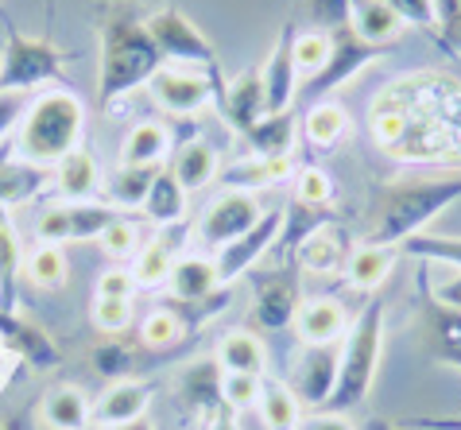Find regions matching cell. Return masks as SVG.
I'll return each instance as SVG.
<instances>
[{
  "label": "cell",
  "mask_w": 461,
  "mask_h": 430,
  "mask_svg": "<svg viewBox=\"0 0 461 430\" xmlns=\"http://www.w3.org/2000/svg\"><path fill=\"white\" fill-rule=\"evenodd\" d=\"M101 90H97V105L113 109L117 101L128 94H136L140 85L151 82V74L163 67V55L156 40L148 31V20H140L128 4H105L101 12Z\"/></svg>",
  "instance_id": "6da1fadb"
},
{
  "label": "cell",
  "mask_w": 461,
  "mask_h": 430,
  "mask_svg": "<svg viewBox=\"0 0 461 430\" xmlns=\"http://www.w3.org/2000/svg\"><path fill=\"white\" fill-rule=\"evenodd\" d=\"M461 202V175H434V179H411V183H392L380 191L376 202V221L368 229L365 245L395 248L407 237L427 233V225Z\"/></svg>",
  "instance_id": "7a4b0ae2"
},
{
  "label": "cell",
  "mask_w": 461,
  "mask_h": 430,
  "mask_svg": "<svg viewBox=\"0 0 461 430\" xmlns=\"http://www.w3.org/2000/svg\"><path fill=\"white\" fill-rule=\"evenodd\" d=\"M86 129V109L70 90H47L28 105L20 121V159L32 167H55L78 151Z\"/></svg>",
  "instance_id": "3957f363"
},
{
  "label": "cell",
  "mask_w": 461,
  "mask_h": 430,
  "mask_svg": "<svg viewBox=\"0 0 461 430\" xmlns=\"http://www.w3.org/2000/svg\"><path fill=\"white\" fill-rule=\"evenodd\" d=\"M380 349H384V299H368V307L357 314L353 330L341 341V361H338V384L330 391L326 408L345 415L373 391L376 369H380Z\"/></svg>",
  "instance_id": "277c9868"
},
{
  "label": "cell",
  "mask_w": 461,
  "mask_h": 430,
  "mask_svg": "<svg viewBox=\"0 0 461 430\" xmlns=\"http://www.w3.org/2000/svg\"><path fill=\"white\" fill-rule=\"evenodd\" d=\"M5 58H0V94H23L35 90L43 82H62L67 70H62V50L50 40H32L23 35L16 23L5 20Z\"/></svg>",
  "instance_id": "5b68a950"
},
{
  "label": "cell",
  "mask_w": 461,
  "mask_h": 430,
  "mask_svg": "<svg viewBox=\"0 0 461 430\" xmlns=\"http://www.w3.org/2000/svg\"><path fill=\"white\" fill-rule=\"evenodd\" d=\"M419 302H422V357L430 364L461 372V314L442 307L427 287V268L419 272ZM419 426L430 430H461V419H415Z\"/></svg>",
  "instance_id": "8992f818"
},
{
  "label": "cell",
  "mask_w": 461,
  "mask_h": 430,
  "mask_svg": "<svg viewBox=\"0 0 461 430\" xmlns=\"http://www.w3.org/2000/svg\"><path fill=\"white\" fill-rule=\"evenodd\" d=\"M148 31H151V40H156L163 62H171V67H186V70H202V74H210L213 82H221L213 43L198 31V23L190 16H183L178 8L151 12V16H148Z\"/></svg>",
  "instance_id": "52a82bcc"
},
{
  "label": "cell",
  "mask_w": 461,
  "mask_h": 430,
  "mask_svg": "<svg viewBox=\"0 0 461 430\" xmlns=\"http://www.w3.org/2000/svg\"><path fill=\"white\" fill-rule=\"evenodd\" d=\"M151 97L171 117H198L202 109L225 94V82H213L210 74L186 70V67H159L148 82Z\"/></svg>",
  "instance_id": "ba28073f"
},
{
  "label": "cell",
  "mask_w": 461,
  "mask_h": 430,
  "mask_svg": "<svg viewBox=\"0 0 461 430\" xmlns=\"http://www.w3.org/2000/svg\"><path fill=\"white\" fill-rule=\"evenodd\" d=\"M334 35V50H330V58H326V67L314 74L311 82H303L299 85V94L311 101H326L330 94L338 90V85H345L349 78H357L365 67H373V62L380 58V47H368L365 40H357V31L345 23V28L338 31H330Z\"/></svg>",
  "instance_id": "9c48e42d"
},
{
  "label": "cell",
  "mask_w": 461,
  "mask_h": 430,
  "mask_svg": "<svg viewBox=\"0 0 461 430\" xmlns=\"http://www.w3.org/2000/svg\"><path fill=\"white\" fill-rule=\"evenodd\" d=\"M303 283H299V264H284L276 272L256 275V302L252 318L260 330H287L294 314L303 307Z\"/></svg>",
  "instance_id": "30bf717a"
},
{
  "label": "cell",
  "mask_w": 461,
  "mask_h": 430,
  "mask_svg": "<svg viewBox=\"0 0 461 430\" xmlns=\"http://www.w3.org/2000/svg\"><path fill=\"white\" fill-rule=\"evenodd\" d=\"M260 218H264V210H260V202H256V194L225 191L210 202L206 213H202L198 237L213 248H225V245H233L237 237H245Z\"/></svg>",
  "instance_id": "8fae6325"
},
{
  "label": "cell",
  "mask_w": 461,
  "mask_h": 430,
  "mask_svg": "<svg viewBox=\"0 0 461 430\" xmlns=\"http://www.w3.org/2000/svg\"><path fill=\"white\" fill-rule=\"evenodd\" d=\"M113 221H117V210L113 206L74 202V206H50L43 218L35 221V233H40L43 245H62V240H97Z\"/></svg>",
  "instance_id": "7c38bea8"
},
{
  "label": "cell",
  "mask_w": 461,
  "mask_h": 430,
  "mask_svg": "<svg viewBox=\"0 0 461 430\" xmlns=\"http://www.w3.org/2000/svg\"><path fill=\"white\" fill-rule=\"evenodd\" d=\"M279 229H284V210H264V218L256 221L245 237H237L233 245H225L221 252H217L213 264H217V280H221V287L240 280L245 272H252L256 260L276 248Z\"/></svg>",
  "instance_id": "4fadbf2b"
},
{
  "label": "cell",
  "mask_w": 461,
  "mask_h": 430,
  "mask_svg": "<svg viewBox=\"0 0 461 430\" xmlns=\"http://www.w3.org/2000/svg\"><path fill=\"white\" fill-rule=\"evenodd\" d=\"M260 82H264V117L287 112L294 105L299 85H303L299 67H294V23H284L272 55H267L264 70H260Z\"/></svg>",
  "instance_id": "5bb4252c"
},
{
  "label": "cell",
  "mask_w": 461,
  "mask_h": 430,
  "mask_svg": "<svg viewBox=\"0 0 461 430\" xmlns=\"http://www.w3.org/2000/svg\"><path fill=\"white\" fill-rule=\"evenodd\" d=\"M338 361H341L338 345H306L303 357L294 361V376H291L294 399L306 403V408L322 411L330 391H334V384H338Z\"/></svg>",
  "instance_id": "9a60e30c"
},
{
  "label": "cell",
  "mask_w": 461,
  "mask_h": 430,
  "mask_svg": "<svg viewBox=\"0 0 461 430\" xmlns=\"http://www.w3.org/2000/svg\"><path fill=\"white\" fill-rule=\"evenodd\" d=\"M294 334L303 345H338L345 337V307L338 299H311L294 314Z\"/></svg>",
  "instance_id": "2e32d148"
},
{
  "label": "cell",
  "mask_w": 461,
  "mask_h": 430,
  "mask_svg": "<svg viewBox=\"0 0 461 430\" xmlns=\"http://www.w3.org/2000/svg\"><path fill=\"white\" fill-rule=\"evenodd\" d=\"M217 105H221L225 121L233 124V132L245 136L252 124L264 117V82H260V74L249 70V74H240V78L225 82V94L217 97Z\"/></svg>",
  "instance_id": "e0dca14e"
},
{
  "label": "cell",
  "mask_w": 461,
  "mask_h": 430,
  "mask_svg": "<svg viewBox=\"0 0 461 430\" xmlns=\"http://www.w3.org/2000/svg\"><path fill=\"white\" fill-rule=\"evenodd\" d=\"M221 381H225V372H221V364L217 361H194L183 376H178V391H183L190 411H198V415H206L210 419V415H217L225 408Z\"/></svg>",
  "instance_id": "ac0fdd59"
},
{
  "label": "cell",
  "mask_w": 461,
  "mask_h": 430,
  "mask_svg": "<svg viewBox=\"0 0 461 430\" xmlns=\"http://www.w3.org/2000/svg\"><path fill=\"white\" fill-rule=\"evenodd\" d=\"M334 221V210L330 206H303V202H291L284 210V229H279V240L276 248L284 256V264H294V252L303 248V240H311L318 229H326V225Z\"/></svg>",
  "instance_id": "d6986e66"
},
{
  "label": "cell",
  "mask_w": 461,
  "mask_h": 430,
  "mask_svg": "<svg viewBox=\"0 0 461 430\" xmlns=\"http://www.w3.org/2000/svg\"><path fill=\"white\" fill-rule=\"evenodd\" d=\"M0 337H5L23 361H32L40 372H47V369H55L59 364V349L50 345V337L40 330V326L16 318L12 310H0Z\"/></svg>",
  "instance_id": "ffe728a7"
},
{
  "label": "cell",
  "mask_w": 461,
  "mask_h": 430,
  "mask_svg": "<svg viewBox=\"0 0 461 430\" xmlns=\"http://www.w3.org/2000/svg\"><path fill=\"white\" fill-rule=\"evenodd\" d=\"M40 419L50 430H86L89 419H94V403L78 384H67V388H50L43 396V408H40Z\"/></svg>",
  "instance_id": "44dd1931"
},
{
  "label": "cell",
  "mask_w": 461,
  "mask_h": 430,
  "mask_svg": "<svg viewBox=\"0 0 461 430\" xmlns=\"http://www.w3.org/2000/svg\"><path fill=\"white\" fill-rule=\"evenodd\" d=\"M148 403H151V391L144 384H132V381H121L113 384L101 403L94 408V419L101 426H128V423H140L148 415Z\"/></svg>",
  "instance_id": "7402d4cb"
},
{
  "label": "cell",
  "mask_w": 461,
  "mask_h": 430,
  "mask_svg": "<svg viewBox=\"0 0 461 430\" xmlns=\"http://www.w3.org/2000/svg\"><path fill=\"white\" fill-rule=\"evenodd\" d=\"M167 283H171V295L183 299V302H202L221 287V280H217V264L206 256H178Z\"/></svg>",
  "instance_id": "603a6c76"
},
{
  "label": "cell",
  "mask_w": 461,
  "mask_h": 430,
  "mask_svg": "<svg viewBox=\"0 0 461 430\" xmlns=\"http://www.w3.org/2000/svg\"><path fill=\"white\" fill-rule=\"evenodd\" d=\"M245 144L252 148V156L260 159H291V144H294V112H272L260 117L245 132Z\"/></svg>",
  "instance_id": "cb8c5ba5"
},
{
  "label": "cell",
  "mask_w": 461,
  "mask_h": 430,
  "mask_svg": "<svg viewBox=\"0 0 461 430\" xmlns=\"http://www.w3.org/2000/svg\"><path fill=\"white\" fill-rule=\"evenodd\" d=\"M97 183H101L97 159L89 156L86 148L70 151L67 159H59V163H55V191L67 198V202H86V198H94Z\"/></svg>",
  "instance_id": "d4e9b609"
},
{
  "label": "cell",
  "mask_w": 461,
  "mask_h": 430,
  "mask_svg": "<svg viewBox=\"0 0 461 430\" xmlns=\"http://www.w3.org/2000/svg\"><path fill=\"white\" fill-rule=\"evenodd\" d=\"M291 175V159H260V156H249L240 163H229V167L221 171V183L225 191H260V186H276L284 183Z\"/></svg>",
  "instance_id": "484cf974"
},
{
  "label": "cell",
  "mask_w": 461,
  "mask_h": 430,
  "mask_svg": "<svg viewBox=\"0 0 461 430\" xmlns=\"http://www.w3.org/2000/svg\"><path fill=\"white\" fill-rule=\"evenodd\" d=\"M171 175L178 179L186 194L194 191H206V186L217 179V151L206 144V140H190L178 148V156L171 163Z\"/></svg>",
  "instance_id": "4316f807"
},
{
  "label": "cell",
  "mask_w": 461,
  "mask_h": 430,
  "mask_svg": "<svg viewBox=\"0 0 461 430\" xmlns=\"http://www.w3.org/2000/svg\"><path fill=\"white\" fill-rule=\"evenodd\" d=\"M349 28L357 31V40H365L368 47H384L403 31V20L392 12L388 0H361L349 16Z\"/></svg>",
  "instance_id": "83f0119b"
},
{
  "label": "cell",
  "mask_w": 461,
  "mask_h": 430,
  "mask_svg": "<svg viewBox=\"0 0 461 430\" xmlns=\"http://www.w3.org/2000/svg\"><path fill=\"white\" fill-rule=\"evenodd\" d=\"M167 148H171L167 129L156 124V121H144V124H136V129L124 136L121 167H159L163 156H167Z\"/></svg>",
  "instance_id": "f1b7e54d"
},
{
  "label": "cell",
  "mask_w": 461,
  "mask_h": 430,
  "mask_svg": "<svg viewBox=\"0 0 461 430\" xmlns=\"http://www.w3.org/2000/svg\"><path fill=\"white\" fill-rule=\"evenodd\" d=\"M217 364L221 372H245V376H264V364H267V353H264V341L249 334V330H233L221 337L217 345Z\"/></svg>",
  "instance_id": "f546056e"
},
{
  "label": "cell",
  "mask_w": 461,
  "mask_h": 430,
  "mask_svg": "<svg viewBox=\"0 0 461 430\" xmlns=\"http://www.w3.org/2000/svg\"><path fill=\"white\" fill-rule=\"evenodd\" d=\"M395 268V248H376V245H361L349 252V260H345V280L349 287L357 291H376L384 280H388V272Z\"/></svg>",
  "instance_id": "4dcf8cb0"
},
{
  "label": "cell",
  "mask_w": 461,
  "mask_h": 430,
  "mask_svg": "<svg viewBox=\"0 0 461 430\" xmlns=\"http://www.w3.org/2000/svg\"><path fill=\"white\" fill-rule=\"evenodd\" d=\"M349 260L345 256V233L341 229H318L311 240H303V248L294 252V264H299L303 272H314V275H330L338 272L341 264Z\"/></svg>",
  "instance_id": "1f68e13d"
},
{
  "label": "cell",
  "mask_w": 461,
  "mask_h": 430,
  "mask_svg": "<svg viewBox=\"0 0 461 430\" xmlns=\"http://www.w3.org/2000/svg\"><path fill=\"white\" fill-rule=\"evenodd\" d=\"M144 213L148 221H156L159 229H167V225H183V213H186V191L178 186V179L171 175V167L156 175V183H151V191L144 198Z\"/></svg>",
  "instance_id": "d6a6232c"
},
{
  "label": "cell",
  "mask_w": 461,
  "mask_h": 430,
  "mask_svg": "<svg viewBox=\"0 0 461 430\" xmlns=\"http://www.w3.org/2000/svg\"><path fill=\"white\" fill-rule=\"evenodd\" d=\"M349 132V112L338 101H314L303 117V140L311 148H334L341 136Z\"/></svg>",
  "instance_id": "836d02e7"
},
{
  "label": "cell",
  "mask_w": 461,
  "mask_h": 430,
  "mask_svg": "<svg viewBox=\"0 0 461 430\" xmlns=\"http://www.w3.org/2000/svg\"><path fill=\"white\" fill-rule=\"evenodd\" d=\"M256 411L267 430H299L303 423V403L294 399V391L279 381H264L260 384V399H256Z\"/></svg>",
  "instance_id": "e575fe53"
},
{
  "label": "cell",
  "mask_w": 461,
  "mask_h": 430,
  "mask_svg": "<svg viewBox=\"0 0 461 430\" xmlns=\"http://www.w3.org/2000/svg\"><path fill=\"white\" fill-rule=\"evenodd\" d=\"M175 260L178 256H175V240L171 237L148 240V245L136 252V268H132L136 287H159V283H167Z\"/></svg>",
  "instance_id": "d590c367"
},
{
  "label": "cell",
  "mask_w": 461,
  "mask_h": 430,
  "mask_svg": "<svg viewBox=\"0 0 461 430\" xmlns=\"http://www.w3.org/2000/svg\"><path fill=\"white\" fill-rule=\"evenodd\" d=\"M43 167H32V163H0V210L20 206L43 191Z\"/></svg>",
  "instance_id": "8d00e7d4"
},
{
  "label": "cell",
  "mask_w": 461,
  "mask_h": 430,
  "mask_svg": "<svg viewBox=\"0 0 461 430\" xmlns=\"http://www.w3.org/2000/svg\"><path fill=\"white\" fill-rule=\"evenodd\" d=\"M159 167H117L109 175V202L113 206H128V210H144V198L156 183Z\"/></svg>",
  "instance_id": "74e56055"
},
{
  "label": "cell",
  "mask_w": 461,
  "mask_h": 430,
  "mask_svg": "<svg viewBox=\"0 0 461 430\" xmlns=\"http://www.w3.org/2000/svg\"><path fill=\"white\" fill-rule=\"evenodd\" d=\"M403 256L427 260V264H454L461 268V237H438V233H415L400 245Z\"/></svg>",
  "instance_id": "f35d334b"
},
{
  "label": "cell",
  "mask_w": 461,
  "mask_h": 430,
  "mask_svg": "<svg viewBox=\"0 0 461 430\" xmlns=\"http://www.w3.org/2000/svg\"><path fill=\"white\" fill-rule=\"evenodd\" d=\"M330 50H334V35H330V31H322V28L294 31V67H299L303 82H311L314 74L326 67Z\"/></svg>",
  "instance_id": "ab89813d"
},
{
  "label": "cell",
  "mask_w": 461,
  "mask_h": 430,
  "mask_svg": "<svg viewBox=\"0 0 461 430\" xmlns=\"http://www.w3.org/2000/svg\"><path fill=\"white\" fill-rule=\"evenodd\" d=\"M23 268L20 260V240H16V229H12V221L5 218V210H0V307L12 310V302H16V272Z\"/></svg>",
  "instance_id": "60d3db41"
},
{
  "label": "cell",
  "mask_w": 461,
  "mask_h": 430,
  "mask_svg": "<svg viewBox=\"0 0 461 430\" xmlns=\"http://www.w3.org/2000/svg\"><path fill=\"white\" fill-rule=\"evenodd\" d=\"M23 275H28L35 287L55 291V287L67 283L70 268H67V256H62V248H59V245H40L28 260H23Z\"/></svg>",
  "instance_id": "b9f144b4"
},
{
  "label": "cell",
  "mask_w": 461,
  "mask_h": 430,
  "mask_svg": "<svg viewBox=\"0 0 461 430\" xmlns=\"http://www.w3.org/2000/svg\"><path fill=\"white\" fill-rule=\"evenodd\" d=\"M183 334H186V322L178 318L171 307L151 310L148 318H144V326H140V341H144L148 349H167V345H175V341L183 337Z\"/></svg>",
  "instance_id": "7bdbcfd3"
},
{
  "label": "cell",
  "mask_w": 461,
  "mask_h": 430,
  "mask_svg": "<svg viewBox=\"0 0 461 430\" xmlns=\"http://www.w3.org/2000/svg\"><path fill=\"white\" fill-rule=\"evenodd\" d=\"M392 12L400 16L403 23H411V28H419L427 40H434L442 47V31H438V4L434 0H388Z\"/></svg>",
  "instance_id": "ee69618b"
},
{
  "label": "cell",
  "mask_w": 461,
  "mask_h": 430,
  "mask_svg": "<svg viewBox=\"0 0 461 430\" xmlns=\"http://www.w3.org/2000/svg\"><path fill=\"white\" fill-rule=\"evenodd\" d=\"M140 240H144V237H140L136 225L128 221V218H117L105 233L97 237V245H101V252H105V256H113V260H132L136 252L144 248Z\"/></svg>",
  "instance_id": "f6af8a7d"
},
{
  "label": "cell",
  "mask_w": 461,
  "mask_h": 430,
  "mask_svg": "<svg viewBox=\"0 0 461 430\" xmlns=\"http://www.w3.org/2000/svg\"><path fill=\"white\" fill-rule=\"evenodd\" d=\"M294 202H303V206H330L334 202V179L318 167L294 171Z\"/></svg>",
  "instance_id": "bcb514c9"
},
{
  "label": "cell",
  "mask_w": 461,
  "mask_h": 430,
  "mask_svg": "<svg viewBox=\"0 0 461 430\" xmlns=\"http://www.w3.org/2000/svg\"><path fill=\"white\" fill-rule=\"evenodd\" d=\"M260 376H245V372H225L221 381V399L229 411H249L260 399Z\"/></svg>",
  "instance_id": "7dc6e473"
},
{
  "label": "cell",
  "mask_w": 461,
  "mask_h": 430,
  "mask_svg": "<svg viewBox=\"0 0 461 430\" xmlns=\"http://www.w3.org/2000/svg\"><path fill=\"white\" fill-rule=\"evenodd\" d=\"M94 369L101 372V376H109V381H124L128 372H132V349L124 345V341H105V345H97L94 349Z\"/></svg>",
  "instance_id": "c3c4849f"
},
{
  "label": "cell",
  "mask_w": 461,
  "mask_h": 430,
  "mask_svg": "<svg viewBox=\"0 0 461 430\" xmlns=\"http://www.w3.org/2000/svg\"><path fill=\"white\" fill-rule=\"evenodd\" d=\"M94 326L101 334L117 337L132 326V302L128 299H97L94 302Z\"/></svg>",
  "instance_id": "681fc988"
},
{
  "label": "cell",
  "mask_w": 461,
  "mask_h": 430,
  "mask_svg": "<svg viewBox=\"0 0 461 430\" xmlns=\"http://www.w3.org/2000/svg\"><path fill=\"white\" fill-rule=\"evenodd\" d=\"M353 8H357V0H311V20L322 31H338L349 23Z\"/></svg>",
  "instance_id": "f907efd6"
},
{
  "label": "cell",
  "mask_w": 461,
  "mask_h": 430,
  "mask_svg": "<svg viewBox=\"0 0 461 430\" xmlns=\"http://www.w3.org/2000/svg\"><path fill=\"white\" fill-rule=\"evenodd\" d=\"M438 4V31H442V50L457 55L461 50V0H434Z\"/></svg>",
  "instance_id": "816d5d0a"
},
{
  "label": "cell",
  "mask_w": 461,
  "mask_h": 430,
  "mask_svg": "<svg viewBox=\"0 0 461 430\" xmlns=\"http://www.w3.org/2000/svg\"><path fill=\"white\" fill-rule=\"evenodd\" d=\"M132 291H136L132 272L113 268V272H105L97 280V299H128V302H132Z\"/></svg>",
  "instance_id": "f5cc1de1"
},
{
  "label": "cell",
  "mask_w": 461,
  "mask_h": 430,
  "mask_svg": "<svg viewBox=\"0 0 461 430\" xmlns=\"http://www.w3.org/2000/svg\"><path fill=\"white\" fill-rule=\"evenodd\" d=\"M28 105H32V101L23 94H0V140H5V136L23 121Z\"/></svg>",
  "instance_id": "db71d44e"
},
{
  "label": "cell",
  "mask_w": 461,
  "mask_h": 430,
  "mask_svg": "<svg viewBox=\"0 0 461 430\" xmlns=\"http://www.w3.org/2000/svg\"><path fill=\"white\" fill-rule=\"evenodd\" d=\"M299 430H353V423L345 419V415H334V411H314L299 423Z\"/></svg>",
  "instance_id": "11a10c76"
},
{
  "label": "cell",
  "mask_w": 461,
  "mask_h": 430,
  "mask_svg": "<svg viewBox=\"0 0 461 430\" xmlns=\"http://www.w3.org/2000/svg\"><path fill=\"white\" fill-rule=\"evenodd\" d=\"M434 299L442 302V307H450L461 314V275H454V280H442L438 287H434Z\"/></svg>",
  "instance_id": "9f6ffc18"
},
{
  "label": "cell",
  "mask_w": 461,
  "mask_h": 430,
  "mask_svg": "<svg viewBox=\"0 0 461 430\" xmlns=\"http://www.w3.org/2000/svg\"><path fill=\"white\" fill-rule=\"evenodd\" d=\"M206 430H240V426H237V419H233V411L221 408L217 415H210V419H206Z\"/></svg>",
  "instance_id": "6f0895ef"
},
{
  "label": "cell",
  "mask_w": 461,
  "mask_h": 430,
  "mask_svg": "<svg viewBox=\"0 0 461 430\" xmlns=\"http://www.w3.org/2000/svg\"><path fill=\"white\" fill-rule=\"evenodd\" d=\"M361 430H400V426H395L392 419H384V415H368Z\"/></svg>",
  "instance_id": "680465c9"
},
{
  "label": "cell",
  "mask_w": 461,
  "mask_h": 430,
  "mask_svg": "<svg viewBox=\"0 0 461 430\" xmlns=\"http://www.w3.org/2000/svg\"><path fill=\"white\" fill-rule=\"evenodd\" d=\"M101 430H151V426L140 419V423H128V426H101Z\"/></svg>",
  "instance_id": "91938a15"
}]
</instances>
